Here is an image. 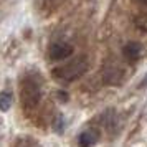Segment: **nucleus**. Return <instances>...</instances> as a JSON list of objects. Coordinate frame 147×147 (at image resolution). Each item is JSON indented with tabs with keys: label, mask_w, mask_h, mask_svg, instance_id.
<instances>
[{
	"label": "nucleus",
	"mask_w": 147,
	"mask_h": 147,
	"mask_svg": "<svg viewBox=\"0 0 147 147\" xmlns=\"http://www.w3.org/2000/svg\"><path fill=\"white\" fill-rule=\"evenodd\" d=\"M88 69V61L86 58H76V60L69 61L68 65H63L60 68L53 69V76L60 81H73L76 78H80L86 73Z\"/></svg>",
	"instance_id": "nucleus-1"
},
{
	"label": "nucleus",
	"mask_w": 147,
	"mask_h": 147,
	"mask_svg": "<svg viewBox=\"0 0 147 147\" xmlns=\"http://www.w3.org/2000/svg\"><path fill=\"white\" fill-rule=\"evenodd\" d=\"M40 86L35 83L33 80H25L22 81V91H20V98H22V104L25 107H35L40 101Z\"/></svg>",
	"instance_id": "nucleus-2"
},
{
	"label": "nucleus",
	"mask_w": 147,
	"mask_h": 147,
	"mask_svg": "<svg viewBox=\"0 0 147 147\" xmlns=\"http://www.w3.org/2000/svg\"><path fill=\"white\" fill-rule=\"evenodd\" d=\"M122 55H124V58H126L129 63H134V61H137L140 58V55H142V47H140L137 41H131V43H127L126 47L122 48Z\"/></svg>",
	"instance_id": "nucleus-5"
},
{
	"label": "nucleus",
	"mask_w": 147,
	"mask_h": 147,
	"mask_svg": "<svg viewBox=\"0 0 147 147\" xmlns=\"http://www.w3.org/2000/svg\"><path fill=\"white\" fill-rule=\"evenodd\" d=\"M73 55V47L68 43H53L48 50V56L53 61H61L66 60Z\"/></svg>",
	"instance_id": "nucleus-3"
},
{
	"label": "nucleus",
	"mask_w": 147,
	"mask_h": 147,
	"mask_svg": "<svg viewBox=\"0 0 147 147\" xmlns=\"http://www.w3.org/2000/svg\"><path fill=\"white\" fill-rule=\"evenodd\" d=\"M15 147H38V142H35L33 139L30 137H23V139H18Z\"/></svg>",
	"instance_id": "nucleus-7"
},
{
	"label": "nucleus",
	"mask_w": 147,
	"mask_h": 147,
	"mask_svg": "<svg viewBox=\"0 0 147 147\" xmlns=\"http://www.w3.org/2000/svg\"><path fill=\"white\" fill-rule=\"evenodd\" d=\"M12 106V94L7 93V91H2L0 93V111H8Z\"/></svg>",
	"instance_id": "nucleus-6"
},
{
	"label": "nucleus",
	"mask_w": 147,
	"mask_h": 147,
	"mask_svg": "<svg viewBox=\"0 0 147 147\" xmlns=\"http://www.w3.org/2000/svg\"><path fill=\"white\" fill-rule=\"evenodd\" d=\"M99 137H101L99 131H96V129H86V131H83L80 134L78 146L80 147H93L94 144H98Z\"/></svg>",
	"instance_id": "nucleus-4"
},
{
	"label": "nucleus",
	"mask_w": 147,
	"mask_h": 147,
	"mask_svg": "<svg viewBox=\"0 0 147 147\" xmlns=\"http://www.w3.org/2000/svg\"><path fill=\"white\" fill-rule=\"evenodd\" d=\"M140 3H142V5H147V0H139Z\"/></svg>",
	"instance_id": "nucleus-8"
}]
</instances>
